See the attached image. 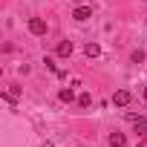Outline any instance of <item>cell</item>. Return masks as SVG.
Wrapping results in <instances>:
<instances>
[{"label": "cell", "mask_w": 147, "mask_h": 147, "mask_svg": "<svg viewBox=\"0 0 147 147\" xmlns=\"http://www.w3.org/2000/svg\"><path fill=\"white\" fill-rule=\"evenodd\" d=\"M29 32H32V35H38V38H43V35L49 32V26H46V20H43V18H29Z\"/></svg>", "instance_id": "6da1fadb"}, {"label": "cell", "mask_w": 147, "mask_h": 147, "mask_svg": "<svg viewBox=\"0 0 147 147\" xmlns=\"http://www.w3.org/2000/svg\"><path fill=\"white\" fill-rule=\"evenodd\" d=\"M130 101H133V92H130V90H115V92H113V104H115V107H127Z\"/></svg>", "instance_id": "7a4b0ae2"}, {"label": "cell", "mask_w": 147, "mask_h": 147, "mask_svg": "<svg viewBox=\"0 0 147 147\" xmlns=\"http://www.w3.org/2000/svg\"><path fill=\"white\" fill-rule=\"evenodd\" d=\"M72 18L84 23V20H90V18H92V9H90V6H75V12H72Z\"/></svg>", "instance_id": "3957f363"}, {"label": "cell", "mask_w": 147, "mask_h": 147, "mask_svg": "<svg viewBox=\"0 0 147 147\" xmlns=\"http://www.w3.org/2000/svg\"><path fill=\"white\" fill-rule=\"evenodd\" d=\"M133 130H136V136H138V138H147V118H141V115H138V118L133 121Z\"/></svg>", "instance_id": "277c9868"}, {"label": "cell", "mask_w": 147, "mask_h": 147, "mask_svg": "<svg viewBox=\"0 0 147 147\" xmlns=\"http://www.w3.org/2000/svg\"><path fill=\"white\" fill-rule=\"evenodd\" d=\"M58 98H61L63 104H72V101H75V90H72V87H63V90L58 92Z\"/></svg>", "instance_id": "5b68a950"}, {"label": "cell", "mask_w": 147, "mask_h": 147, "mask_svg": "<svg viewBox=\"0 0 147 147\" xmlns=\"http://www.w3.org/2000/svg\"><path fill=\"white\" fill-rule=\"evenodd\" d=\"M72 49H75V46H72V40H61V43H58V55H61V58H69Z\"/></svg>", "instance_id": "8992f818"}, {"label": "cell", "mask_w": 147, "mask_h": 147, "mask_svg": "<svg viewBox=\"0 0 147 147\" xmlns=\"http://www.w3.org/2000/svg\"><path fill=\"white\" fill-rule=\"evenodd\" d=\"M124 144H127L124 133H110V147H124Z\"/></svg>", "instance_id": "52a82bcc"}, {"label": "cell", "mask_w": 147, "mask_h": 147, "mask_svg": "<svg viewBox=\"0 0 147 147\" xmlns=\"http://www.w3.org/2000/svg\"><path fill=\"white\" fill-rule=\"evenodd\" d=\"M84 52H87V58H98V55H101V46H98V43H87Z\"/></svg>", "instance_id": "ba28073f"}, {"label": "cell", "mask_w": 147, "mask_h": 147, "mask_svg": "<svg viewBox=\"0 0 147 147\" xmlns=\"http://www.w3.org/2000/svg\"><path fill=\"white\" fill-rule=\"evenodd\" d=\"M78 104H81L84 110H87V107H92V95H90V92H81V98H78Z\"/></svg>", "instance_id": "9c48e42d"}, {"label": "cell", "mask_w": 147, "mask_h": 147, "mask_svg": "<svg viewBox=\"0 0 147 147\" xmlns=\"http://www.w3.org/2000/svg\"><path fill=\"white\" fill-rule=\"evenodd\" d=\"M130 61H133V63H144V52H141V49H136V52L130 55Z\"/></svg>", "instance_id": "30bf717a"}, {"label": "cell", "mask_w": 147, "mask_h": 147, "mask_svg": "<svg viewBox=\"0 0 147 147\" xmlns=\"http://www.w3.org/2000/svg\"><path fill=\"white\" fill-rule=\"evenodd\" d=\"M43 63H46V69H49V72H55V75H58V72H61V69H58V66H55V61H52V58H46V61H43Z\"/></svg>", "instance_id": "8fae6325"}, {"label": "cell", "mask_w": 147, "mask_h": 147, "mask_svg": "<svg viewBox=\"0 0 147 147\" xmlns=\"http://www.w3.org/2000/svg\"><path fill=\"white\" fill-rule=\"evenodd\" d=\"M136 147H147V138H138V144Z\"/></svg>", "instance_id": "7c38bea8"}, {"label": "cell", "mask_w": 147, "mask_h": 147, "mask_svg": "<svg viewBox=\"0 0 147 147\" xmlns=\"http://www.w3.org/2000/svg\"><path fill=\"white\" fill-rule=\"evenodd\" d=\"M141 95H144V101H147V87H144V92H141Z\"/></svg>", "instance_id": "4fadbf2b"}, {"label": "cell", "mask_w": 147, "mask_h": 147, "mask_svg": "<svg viewBox=\"0 0 147 147\" xmlns=\"http://www.w3.org/2000/svg\"><path fill=\"white\" fill-rule=\"evenodd\" d=\"M40 147H52V144H40Z\"/></svg>", "instance_id": "5bb4252c"}]
</instances>
